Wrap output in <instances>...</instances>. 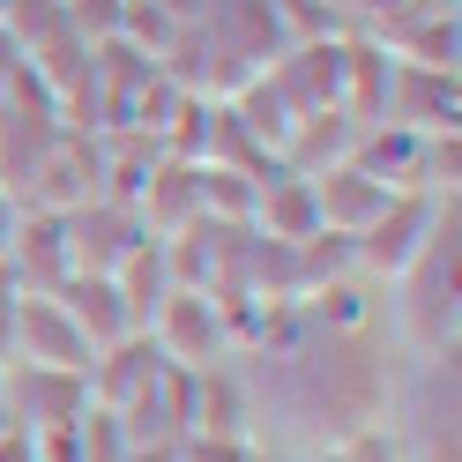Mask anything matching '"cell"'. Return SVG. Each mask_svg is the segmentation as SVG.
Instances as JSON below:
<instances>
[{
	"instance_id": "5bb4252c",
	"label": "cell",
	"mask_w": 462,
	"mask_h": 462,
	"mask_svg": "<svg viewBox=\"0 0 462 462\" xmlns=\"http://www.w3.org/2000/svg\"><path fill=\"white\" fill-rule=\"evenodd\" d=\"M328 462H411V455H402V448L388 440V432L373 425V432H358V440H343V448H328Z\"/></svg>"
},
{
	"instance_id": "ba28073f",
	"label": "cell",
	"mask_w": 462,
	"mask_h": 462,
	"mask_svg": "<svg viewBox=\"0 0 462 462\" xmlns=\"http://www.w3.org/2000/svg\"><path fill=\"white\" fill-rule=\"evenodd\" d=\"M455 105H462L455 68H418V60H395V75H388V112H381V120L411 127V134H448V127H455Z\"/></svg>"
},
{
	"instance_id": "7c38bea8",
	"label": "cell",
	"mask_w": 462,
	"mask_h": 462,
	"mask_svg": "<svg viewBox=\"0 0 462 462\" xmlns=\"http://www.w3.org/2000/svg\"><path fill=\"white\" fill-rule=\"evenodd\" d=\"M306 180H313V209H321V224H328V231H358V224H365V217L395 194V187L373 180V171H358L351 157L328 164V171H306Z\"/></svg>"
},
{
	"instance_id": "3957f363",
	"label": "cell",
	"mask_w": 462,
	"mask_h": 462,
	"mask_svg": "<svg viewBox=\"0 0 462 462\" xmlns=\"http://www.w3.org/2000/svg\"><path fill=\"white\" fill-rule=\"evenodd\" d=\"M157 343V351L171 358V365H224L231 351H239V328H231V313L209 299V291H194V283H171V291L157 299V313H150V328H142Z\"/></svg>"
},
{
	"instance_id": "8fae6325",
	"label": "cell",
	"mask_w": 462,
	"mask_h": 462,
	"mask_svg": "<svg viewBox=\"0 0 462 462\" xmlns=\"http://www.w3.org/2000/svg\"><path fill=\"white\" fill-rule=\"evenodd\" d=\"M52 299L68 306V321H75L82 336H90V351H105V343L134 336V313H127V299H120V283H112V276H97V269H75Z\"/></svg>"
},
{
	"instance_id": "7a4b0ae2",
	"label": "cell",
	"mask_w": 462,
	"mask_h": 462,
	"mask_svg": "<svg viewBox=\"0 0 462 462\" xmlns=\"http://www.w3.org/2000/svg\"><path fill=\"white\" fill-rule=\"evenodd\" d=\"M455 194H425V187H395L381 209H373L358 231H351V269L365 283H395L402 269H411V254L432 239V224L448 217Z\"/></svg>"
},
{
	"instance_id": "277c9868",
	"label": "cell",
	"mask_w": 462,
	"mask_h": 462,
	"mask_svg": "<svg viewBox=\"0 0 462 462\" xmlns=\"http://www.w3.org/2000/svg\"><path fill=\"white\" fill-rule=\"evenodd\" d=\"M90 194H105V164H97V134L90 127H60L45 142V157L31 164V180L15 187L23 209H45V217H68Z\"/></svg>"
},
{
	"instance_id": "9c48e42d",
	"label": "cell",
	"mask_w": 462,
	"mask_h": 462,
	"mask_svg": "<svg viewBox=\"0 0 462 462\" xmlns=\"http://www.w3.org/2000/svg\"><path fill=\"white\" fill-rule=\"evenodd\" d=\"M134 217H142L150 239L187 231L201 217V164L194 157H157L150 171H142V187H134Z\"/></svg>"
},
{
	"instance_id": "2e32d148",
	"label": "cell",
	"mask_w": 462,
	"mask_h": 462,
	"mask_svg": "<svg viewBox=\"0 0 462 462\" xmlns=\"http://www.w3.org/2000/svg\"><path fill=\"white\" fill-rule=\"evenodd\" d=\"M0 432H15V418H8V388H0Z\"/></svg>"
},
{
	"instance_id": "5b68a950",
	"label": "cell",
	"mask_w": 462,
	"mask_h": 462,
	"mask_svg": "<svg viewBox=\"0 0 462 462\" xmlns=\"http://www.w3.org/2000/svg\"><path fill=\"white\" fill-rule=\"evenodd\" d=\"M0 388H8L15 432H31V440H45V432H60V425H75L82 411H90V373H68V365H23V358H8L0 365Z\"/></svg>"
},
{
	"instance_id": "8992f818",
	"label": "cell",
	"mask_w": 462,
	"mask_h": 462,
	"mask_svg": "<svg viewBox=\"0 0 462 462\" xmlns=\"http://www.w3.org/2000/svg\"><path fill=\"white\" fill-rule=\"evenodd\" d=\"M60 239H68V276H75V269L112 276V269L127 262V246H134V239H150V231H142L134 201H120V194H90L82 209L60 217Z\"/></svg>"
},
{
	"instance_id": "9a60e30c",
	"label": "cell",
	"mask_w": 462,
	"mask_h": 462,
	"mask_svg": "<svg viewBox=\"0 0 462 462\" xmlns=\"http://www.w3.org/2000/svg\"><path fill=\"white\" fill-rule=\"evenodd\" d=\"M15 217H23V201L0 187V262H8V239H15Z\"/></svg>"
},
{
	"instance_id": "4fadbf2b",
	"label": "cell",
	"mask_w": 462,
	"mask_h": 462,
	"mask_svg": "<svg viewBox=\"0 0 462 462\" xmlns=\"http://www.w3.org/2000/svg\"><path fill=\"white\" fill-rule=\"evenodd\" d=\"M112 283H120V299H127V313H134V328H150L157 299L171 291V262H164V239H134V246H127V262L112 269Z\"/></svg>"
},
{
	"instance_id": "52a82bcc",
	"label": "cell",
	"mask_w": 462,
	"mask_h": 462,
	"mask_svg": "<svg viewBox=\"0 0 462 462\" xmlns=\"http://www.w3.org/2000/svg\"><path fill=\"white\" fill-rule=\"evenodd\" d=\"M8 358H23V365H68V373H90V336H82L75 321H68V306L52 299V291H23V306H15V351Z\"/></svg>"
},
{
	"instance_id": "30bf717a",
	"label": "cell",
	"mask_w": 462,
	"mask_h": 462,
	"mask_svg": "<svg viewBox=\"0 0 462 462\" xmlns=\"http://www.w3.org/2000/svg\"><path fill=\"white\" fill-rule=\"evenodd\" d=\"M8 269L23 291H60L68 283V239H60V217H45V209H23L15 217V239H8Z\"/></svg>"
},
{
	"instance_id": "6da1fadb",
	"label": "cell",
	"mask_w": 462,
	"mask_h": 462,
	"mask_svg": "<svg viewBox=\"0 0 462 462\" xmlns=\"http://www.w3.org/2000/svg\"><path fill=\"white\" fill-rule=\"evenodd\" d=\"M455 283H462V239H455V201H448L432 239L388 283V328L411 343V358H455Z\"/></svg>"
}]
</instances>
